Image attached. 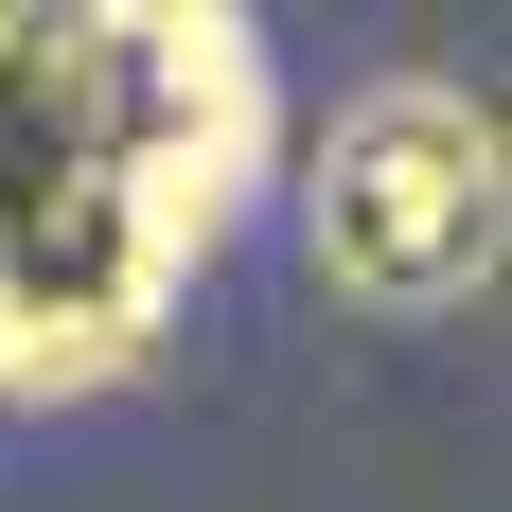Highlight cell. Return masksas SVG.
Wrapping results in <instances>:
<instances>
[{
    "instance_id": "cell-1",
    "label": "cell",
    "mask_w": 512,
    "mask_h": 512,
    "mask_svg": "<svg viewBox=\"0 0 512 512\" xmlns=\"http://www.w3.org/2000/svg\"><path fill=\"white\" fill-rule=\"evenodd\" d=\"M265 177V53L212 0H0V407L159 354Z\"/></svg>"
},
{
    "instance_id": "cell-2",
    "label": "cell",
    "mask_w": 512,
    "mask_h": 512,
    "mask_svg": "<svg viewBox=\"0 0 512 512\" xmlns=\"http://www.w3.org/2000/svg\"><path fill=\"white\" fill-rule=\"evenodd\" d=\"M301 248H318V283H336L354 318H460L477 283H495V248H512V142H495V106L442 89V71L354 89L336 124H318V159H301Z\"/></svg>"
}]
</instances>
